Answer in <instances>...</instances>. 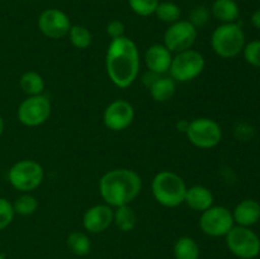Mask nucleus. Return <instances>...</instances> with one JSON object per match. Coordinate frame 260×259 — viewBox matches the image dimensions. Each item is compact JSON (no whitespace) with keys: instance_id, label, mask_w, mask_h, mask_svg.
Segmentation results:
<instances>
[{"instance_id":"26","label":"nucleus","mask_w":260,"mask_h":259,"mask_svg":"<svg viewBox=\"0 0 260 259\" xmlns=\"http://www.w3.org/2000/svg\"><path fill=\"white\" fill-rule=\"evenodd\" d=\"M13 208H14V212L20 216L33 215L38 208V201L29 193H23L13 203Z\"/></svg>"},{"instance_id":"19","label":"nucleus","mask_w":260,"mask_h":259,"mask_svg":"<svg viewBox=\"0 0 260 259\" xmlns=\"http://www.w3.org/2000/svg\"><path fill=\"white\" fill-rule=\"evenodd\" d=\"M149 90L154 101L168 102L175 93V81L170 76H159Z\"/></svg>"},{"instance_id":"14","label":"nucleus","mask_w":260,"mask_h":259,"mask_svg":"<svg viewBox=\"0 0 260 259\" xmlns=\"http://www.w3.org/2000/svg\"><path fill=\"white\" fill-rule=\"evenodd\" d=\"M114 211L109 205H96L89 208L83 217V225L86 231L99 234L106 231L113 222Z\"/></svg>"},{"instance_id":"16","label":"nucleus","mask_w":260,"mask_h":259,"mask_svg":"<svg viewBox=\"0 0 260 259\" xmlns=\"http://www.w3.org/2000/svg\"><path fill=\"white\" fill-rule=\"evenodd\" d=\"M234 222L239 226L255 225L260 220V203L255 200H244L236 205L233 211Z\"/></svg>"},{"instance_id":"3","label":"nucleus","mask_w":260,"mask_h":259,"mask_svg":"<svg viewBox=\"0 0 260 259\" xmlns=\"http://www.w3.org/2000/svg\"><path fill=\"white\" fill-rule=\"evenodd\" d=\"M154 198L164 207H178L184 203L187 185L177 173L162 170L157 173L151 184Z\"/></svg>"},{"instance_id":"30","label":"nucleus","mask_w":260,"mask_h":259,"mask_svg":"<svg viewBox=\"0 0 260 259\" xmlns=\"http://www.w3.org/2000/svg\"><path fill=\"white\" fill-rule=\"evenodd\" d=\"M14 208L7 198L0 197V230H4L12 223L14 218Z\"/></svg>"},{"instance_id":"34","label":"nucleus","mask_w":260,"mask_h":259,"mask_svg":"<svg viewBox=\"0 0 260 259\" xmlns=\"http://www.w3.org/2000/svg\"><path fill=\"white\" fill-rule=\"evenodd\" d=\"M3 132H4V119L0 116V136L3 135Z\"/></svg>"},{"instance_id":"20","label":"nucleus","mask_w":260,"mask_h":259,"mask_svg":"<svg viewBox=\"0 0 260 259\" xmlns=\"http://www.w3.org/2000/svg\"><path fill=\"white\" fill-rule=\"evenodd\" d=\"M19 85L22 90L28 95H40L45 89L43 78L36 71H27L20 76Z\"/></svg>"},{"instance_id":"35","label":"nucleus","mask_w":260,"mask_h":259,"mask_svg":"<svg viewBox=\"0 0 260 259\" xmlns=\"http://www.w3.org/2000/svg\"><path fill=\"white\" fill-rule=\"evenodd\" d=\"M0 259H5V256L3 254H0Z\"/></svg>"},{"instance_id":"18","label":"nucleus","mask_w":260,"mask_h":259,"mask_svg":"<svg viewBox=\"0 0 260 259\" xmlns=\"http://www.w3.org/2000/svg\"><path fill=\"white\" fill-rule=\"evenodd\" d=\"M211 14L221 23H235L240 15V8L235 0H215Z\"/></svg>"},{"instance_id":"11","label":"nucleus","mask_w":260,"mask_h":259,"mask_svg":"<svg viewBox=\"0 0 260 259\" xmlns=\"http://www.w3.org/2000/svg\"><path fill=\"white\" fill-rule=\"evenodd\" d=\"M197 38V28L189 20L179 19L169 25L164 33V46L170 52L189 50Z\"/></svg>"},{"instance_id":"29","label":"nucleus","mask_w":260,"mask_h":259,"mask_svg":"<svg viewBox=\"0 0 260 259\" xmlns=\"http://www.w3.org/2000/svg\"><path fill=\"white\" fill-rule=\"evenodd\" d=\"M244 58L249 65L260 68V40L251 41L244 46Z\"/></svg>"},{"instance_id":"33","label":"nucleus","mask_w":260,"mask_h":259,"mask_svg":"<svg viewBox=\"0 0 260 259\" xmlns=\"http://www.w3.org/2000/svg\"><path fill=\"white\" fill-rule=\"evenodd\" d=\"M250 20H251V24H253L256 29L260 30V9L255 10V12L253 13Z\"/></svg>"},{"instance_id":"5","label":"nucleus","mask_w":260,"mask_h":259,"mask_svg":"<svg viewBox=\"0 0 260 259\" xmlns=\"http://www.w3.org/2000/svg\"><path fill=\"white\" fill-rule=\"evenodd\" d=\"M43 168L30 159L15 163L8 172V179L13 188L23 193H29L41 185L43 180Z\"/></svg>"},{"instance_id":"9","label":"nucleus","mask_w":260,"mask_h":259,"mask_svg":"<svg viewBox=\"0 0 260 259\" xmlns=\"http://www.w3.org/2000/svg\"><path fill=\"white\" fill-rule=\"evenodd\" d=\"M235 226L233 212L223 206H211L203 211L200 218V228L206 235L220 238L226 236Z\"/></svg>"},{"instance_id":"24","label":"nucleus","mask_w":260,"mask_h":259,"mask_svg":"<svg viewBox=\"0 0 260 259\" xmlns=\"http://www.w3.org/2000/svg\"><path fill=\"white\" fill-rule=\"evenodd\" d=\"M154 14L161 22L173 24V23L178 22L180 19L182 10H180L179 5L173 2H160Z\"/></svg>"},{"instance_id":"32","label":"nucleus","mask_w":260,"mask_h":259,"mask_svg":"<svg viewBox=\"0 0 260 259\" xmlns=\"http://www.w3.org/2000/svg\"><path fill=\"white\" fill-rule=\"evenodd\" d=\"M159 76H161V75H157V74L149 71L146 75H144V79H142V81H144V84L147 86V88H150V86H151L152 84H154L155 81L159 79Z\"/></svg>"},{"instance_id":"28","label":"nucleus","mask_w":260,"mask_h":259,"mask_svg":"<svg viewBox=\"0 0 260 259\" xmlns=\"http://www.w3.org/2000/svg\"><path fill=\"white\" fill-rule=\"evenodd\" d=\"M211 17V10L208 8H206L205 5H197V7L193 8L189 13V22L194 25L196 28L205 27L208 23Z\"/></svg>"},{"instance_id":"7","label":"nucleus","mask_w":260,"mask_h":259,"mask_svg":"<svg viewBox=\"0 0 260 259\" xmlns=\"http://www.w3.org/2000/svg\"><path fill=\"white\" fill-rule=\"evenodd\" d=\"M185 134L190 144L200 149H212L222 140V130L220 124L206 117L189 122L185 127Z\"/></svg>"},{"instance_id":"21","label":"nucleus","mask_w":260,"mask_h":259,"mask_svg":"<svg viewBox=\"0 0 260 259\" xmlns=\"http://www.w3.org/2000/svg\"><path fill=\"white\" fill-rule=\"evenodd\" d=\"M175 259H198L200 246L189 236H183L177 240L174 245Z\"/></svg>"},{"instance_id":"1","label":"nucleus","mask_w":260,"mask_h":259,"mask_svg":"<svg viewBox=\"0 0 260 259\" xmlns=\"http://www.w3.org/2000/svg\"><path fill=\"white\" fill-rule=\"evenodd\" d=\"M106 69L114 85L121 89L131 86L140 71V53L136 43L126 36L112 40L107 50Z\"/></svg>"},{"instance_id":"8","label":"nucleus","mask_w":260,"mask_h":259,"mask_svg":"<svg viewBox=\"0 0 260 259\" xmlns=\"http://www.w3.org/2000/svg\"><path fill=\"white\" fill-rule=\"evenodd\" d=\"M226 244L231 253L241 259H254L260 253L259 236L245 226H234L226 235Z\"/></svg>"},{"instance_id":"4","label":"nucleus","mask_w":260,"mask_h":259,"mask_svg":"<svg viewBox=\"0 0 260 259\" xmlns=\"http://www.w3.org/2000/svg\"><path fill=\"white\" fill-rule=\"evenodd\" d=\"M211 46L216 55L222 58H233L243 52L245 35L238 23H222L211 37Z\"/></svg>"},{"instance_id":"15","label":"nucleus","mask_w":260,"mask_h":259,"mask_svg":"<svg viewBox=\"0 0 260 259\" xmlns=\"http://www.w3.org/2000/svg\"><path fill=\"white\" fill-rule=\"evenodd\" d=\"M172 60V52L160 43L150 46L145 53V62H146L147 69L157 75H164V74L169 73Z\"/></svg>"},{"instance_id":"2","label":"nucleus","mask_w":260,"mask_h":259,"mask_svg":"<svg viewBox=\"0 0 260 259\" xmlns=\"http://www.w3.org/2000/svg\"><path fill=\"white\" fill-rule=\"evenodd\" d=\"M142 188L141 177L131 169H113L99 180V193L107 205L121 207L129 205Z\"/></svg>"},{"instance_id":"22","label":"nucleus","mask_w":260,"mask_h":259,"mask_svg":"<svg viewBox=\"0 0 260 259\" xmlns=\"http://www.w3.org/2000/svg\"><path fill=\"white\" fill-rule=\"evenodd\" d=\"M113 222L122 231H131L136 226L137 216L128 205L116 207L113 213Z\"/></svg>"},{"instance_id":"13","label":"nucleus","mask_w":260,"mask_h":259,"mask_svg":"<svg viewBox=\"0 0 260 259\" xmlns=\"http://www.w3.org/2000/svg\"><path fill=\"white\" fill-rule=\"evenodd\" d=\"M135 118V109L129 102L117 99L106 108L103 121L107 128L112 131H123Z\"/></svg>"},{"instance_id":"12","label":"nucleus","mask_w":260,"mask_h":259,"mask_svg":"<svg viewBox=\"0 0 260 259\" xmlns=\"http://www.w3.org/2000/svg\"><path fill=\"white\" fill-rule=\"evenodd\" d=\"M71 22L65 12L56 8H50L38 17V29L43 36L52 40H58L69 35Z\"/></svg>"},{"instance_id":"10","label":"nucleus","mask_w":260,"mask_h":259,"mask_svg":"<svg viewBox=\"0 0 260 259\" xmlns=\"http://www.w3.org/2000/svg\"><path fill=\"white\" fill-rule=\"evenodd\" d=\"M51 114V103L47 96L30 95L20 103L18 108V119L27 127L41 126Z\"/></svg>"},{"instance_id":"23","label":"nucleus","mask_w":260,"mask_h":259,"mask_svg":"<svg viewBox=\"0 0 260 259\" xmlns=\"http://www.w3.org/2000/svg\"><path fill=\"white\" fill-rule=\"evenodd\" d=\"M68 246L75 255L84 256L90 253L91 243L88 235L80 231H73L68 236Z\"/></svg>"},{"instance_id":"6","label":"nucleus","mask_w":260,"mask_h":259,"mask_svg":"<svg viewBox=\"0 0 260 259\" xmlns=\"http://www.w3.org/2000/svg\"><path fill=\"white\" fill-rule=\"evenodd\" d=\"M205 65V57L201 52L192 48L182 51L173 57L169 68L170 78L179 83H188L202 74Z\"/></svg>"},{"instance_id":"31","label":"nucleus","mask_w":260,"mask_h":259,"mask_svg":"<svg viewBox=\"0 0 260 259\" xmlns=\"http://www.w3.org/2000/svg\"><path fill=\"white\" fill-rule=\"evenodd\" d=\"M124 30H126V27H124V24L121 20H112V22H109L108 25H107V35H108L112 40L123 37Z\"/></svg>"},{"instance_id":"25","label":"nucleus","mask_w":260,"mask_h":259,"mask_svg":"<svg viewBox=\"0 0 260 259\" xmlns=\"http://www.w3.org/2000/svg\"><path fill=\"white\" fill-rule=\"evenodd\" d=\"M69 38L74 47L79 48V50H85L91 45L93 41V36H91L90 30L85 28L84 25H71L70 30H69Z\"/></svg>"},{"instance_id":"17","label":"nucleus","mask_w":260,"mask_h":259,"mask_svg":"<svg viewBox=\"0 0 260 259\" xmlns=\"http://www.w3.org/2000/svg\"><path fill=\"white\" fill-rule=\"evenodd\" d=\"M184 203L192 210L203 212L213 206V195L208 188L203 185H193V187L187 188Z\"/></svg>"},{"instance_id":"27","label":"nucleus","mask_w":260,"mask_h":259,"mask_svg":"<svg viewBox=\"0 0 260 259\" xmlns=\"http://www.w3.org/2000/svg\"><path fill=\"white\" fill-rule=\"evenodd\" d=\"M159 3L160 0H128L131 10L140 17H149L154 14Z\"/></svg>"}]
</instances>
